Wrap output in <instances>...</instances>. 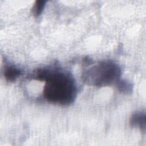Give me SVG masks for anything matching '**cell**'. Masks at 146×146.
<instances>
[{
  "label": "cell",
  "instance_id": "2",
  "mask_svg": "<svg viewBox=\"0 0 146 146\" xmlns=\"http://www.w3.org/2000/svg\"><path fill=\"white\" fill-rule=\"evenodd\" d=\"M120 75L121 70L117 64L111 61H103L85 70L82 78L87 85L105 87L117 82Z\"/></svg>",
  "mask_w": 146,
  "mask_h": 146
},
{
  "label": "cell",
  "instance_id": "5",
  "mask_svg": "<svg viewBox=\"0 0 146 146\" xmlns=\"http://www.w3.org/2000/svg\"><path fill=\"white\" fill-rule=\"evenodd\" d=\"M46 2L45 1L42 0L35 1L33 7V13L35 17H37L42 13L45 6Z\"/></svg>",
  "mask_w": 146,
  "mask_h": 146
},
{
  "label": "cell",
  "instance_id": "6",
  "mask_svg": "<svg viewBox=\"0 0 146 146\" xmlns=\"http://www.w3.org/2000/svg\"><path fill=\"white\" fill-rule=\"evenodd\" d=\"M117 87L120 91L123 92L128 93V92L131 91L132 90V85L131 84L128 83L127 82H125L124 80L121 81H118L117 82Z\"/></svg>",
  "mask_w": 146,
  "mask_h": 146
},
{
  "label": "cell",
  "instance_id": "1",
  "mask_svg": "<svg viewBox=\"0 0 146 146\" xmlns=\"http://www.w3.org/2000/svg\"><path fill=\"white\" fill-rule=\"evenodd\" d=\"M37 80L45 82L43 96L48 102L69 105L75 99L77 90L73 78L59 71L40 69L35 73Z\"/></svg>",
  "mask_w": 146,
  "mask_h": 146
},
{
  "label": "cell",
  "instance_id": "4",
  "mask_svg": "<svg viewBox=\"0 0 146 146\" xmlns=\"http://www.w3.org/2000/svg\"><path fill=\"white\" fill-rule=\"evenodd\" d=\"M21 75V71L14 66L7 67L4 71V76L9 82H14Z\"/></svg>",
  "mask_w": 146,
  "mask_h": 146
},
{
  "label": "cell",
  "instance_id": "3",
  "mask_svg": "<svg viewBox=\"0 0 146 146\" xmlns=\"http://www.w3.org/2000/svg\"><path fill=\"white\" fill-rule=\"evenodd\" d=\"M130 124L132 127H137L141 131L145 130V114L142 112H136L132 115L130 119Z\"/></svg>",
  "mask_w": 146,
  "mask_h": 146
}]
</instances>
